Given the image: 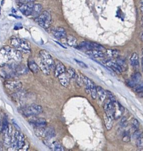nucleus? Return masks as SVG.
Instances as JSON below:
<instances>
[{"label":"nucleus","instance_id":"obj_1","mask_svg":"<svg viewBox=\"0 0 143 151\" xmlns=\"http://www.w3.org/2000/svg\"><path fill=\"white\" fill-rule=\"evenodd\" d=\"M10 44L14 48L20 50L21 53H29L31 51L30 45L26 40L13 36L11 37Z\"/></svg>","mask_w":143,"mask_h":151},{"label":"nucleus","instance_id":"obj_2","mask_svg":"<svg viewBox=\"0 0 143 151\" xmlns=\"http://www.w3.org/2000/svg\"><path fill=\"white\" fill-rule=\"evenodd\" d=\"M25 145L26 139L25 135L19 131H15L13 135L11 146L10 148H11L12 150H20L25 146Z\"/></svg>","mask_w":143,"mask_h":151},{"label":"nucleus","instance_id":"obj_3","mask_svg":"<svg viewBox=\"0 0 143 151\" xmlns=\"http://www.w3.org/2000/svg\"><path fill=\"white\" fill-rule=\"evenodd\" d=\"M43 111V109L41 106L34 103L26 106L21 109L22 114L26 117L36 116L42 113Z\"/></svg>","mask_w":143,"mask_h":151},{"label":"nucleus","instance_id":"obj_4","mask_svg":"<svg viewBox=\"0 0 143 151\" xmlns=\"http://www.w3.org/2000/svg\"><path fill=\"white\" fill-rule=\"evenodd\" d=\"M37 24L43 29H47L50 27L52 23V18L50 13L47 11H44L36 18Z\"/></svg>","mask_w":143,"mask_h":151},{"label":"nucleus","instance_id":"obj_5","mask_svg":"<svg viewBox=\"0 0 143 151\" xmlns=\"http://www.w3.org/2000/svg\"><path fill=\"white\" fill-rule=\"evenodd\" d=\"M77 48L79 49H85L87 51L90 50H100L102 51L105 49L103 46L98 44V43L89 41L81 42L79 45H78Z\"/></svg>","mask_w":143,"mask_h":151},{"label":"nucleus","instance_id":"obj_6","mask_svg":"<svg viewBox=\"0 0 143 151\" xmlns=\"http://www.w3.org/2000/svg\"><path fill=\"white\" fill-rule=\"evenodd\" d=\"M39 56L40 58L48 65L50 69H53L55 68V61L51 56V54L45 50H41L39 51Z\"/></svg>","mask_w":143,"mask_h":151},{"label":"nucleus","instance_id":"obj_7","mask_svg":"<svg viewBox=\"0 0 143 151\" xmlns=\"http://www.w3.org/2000/svg\"><path fill=\"white\" fill-rule=\"evenodd\" d=\"M9 46L4 47L0 49V66L4 67L11 60L10 54Z\"/></svg>","mask_w":143,"mask_h":151},{"label":"nucleus","instance_id":"obj_8","mask_svg":"<svg viewBox=\"0 0 143 151\" xmlns=\"http://www.w3.org/2000/svg\"><path fill=\"white\" fill-rule=\"evenodd\" d=\"M6 88L12 92H18L22 88V84L18 80H7L4 83Z\"/></svg>","mask_w":143,"mask_h":151},{"label":"nucleus","instance_id":"obj_9","mask_svg":"<svg viewBox=\"0 0 143 151\" xmlns=\"http://www.w3.org/2000/svg\"><path fill=\"white\" fill-rule=\"evenodd\" d=\"M114 104L108 98V99L105 100L104 104V110L105 111V113L112 118H114V113H115V108Z\"/></svg>","mask_w":143,"mask_h":151},{"label":"nucleus","instance_id":"obj_10","mask_svg":"<svg viewBox=\"0 0 143 151\" xmlns=\"http://www.w3.org/2000/svg\"><path fill=\"white\" fill-rule=\"evenodd\" d=\"M84 84L85 86H87L89 88L90 94L93 99H95L97 98V86H95V83L92 80H91L88 77L84 76Z\"/></svg>","mask_w":143,"mask_h":151},{"label":"nucleus","instance_id":"obj_11","mask_svg":"<svg viewBox=\"0 0 143 151\" xmlns=\"http://www.w3.org/2000/svg\"><path fill=\"white\" fill-rule=\"evenodd\" d=\"M66 68L65 66L59 60H56L55 61V68L54 73L56 77H57L61 74L66 72Z\"/></svg>","mask_w":143,"mask_h":151},{"label":"nucleus","instance_id":"obj_12","mask_svg":"<svg viewBox=\"0 0 143 151\" xmlns=\"http://www.w3.org/2000/svg\"><path fill=\"white\" fill-rule=\"evenodd\" d=\"M33 6V3L21 4V6L19 7V10L23 15H25L26 16L32 15Z\"/></svg>","mask_w":143,"mask_h":151},{"label":"nucleus","instance_id":"obj_13","mask_svg":"<svg viewBox=\"0 0 143 151\" xmlns=\"http://www.w3.org/2000/svg\"><path fill=\"white\" fill-rule=\"evenodd\" d=\"M105 63L108 67H110L116 73L121 74L122 73L123 70L116 61H115L112 60H106V62H105Z\"/></svg>","mask_w":143,"mask_h":151},{"label":"nucleus","instance_id":"obj_14","mask_svg":"<svg viewBox=\"0 0 143 151\" xmlns=\"http://www.w3.org/2000/svg\"><path fill=\"white\" fill-rule=\"evenodd\" d=\"M52 33L54 37L57 40L64 38L67 36L66 31L62 27H56L52 30Z\"/></svg>","mask_w":143,"mask_h":151},{"label":"nucleus","instance_id":"obj_15","mask_svg":"<svg viewBox=\"0 0 143 151\" xmlns=\"http://www.w3.org/2000/svg\"><path fill=\"white\" fill-rule=\"evenodd\" d=\"M30 123L34 127H45L47 126V121L42 118H33L30 120Z\"/></svg>","mask_w":143,"mask_h":151},{"label":"nucleus","instance_id":"obj_16","mask_svg":"<svg viewBox=\"0 0 143 151\" xmlns=\"http://www.w3.org/2000/svg\"><path fill=\"white\" fill-rule=\"evenodd\" d=\"M97 94L98 99V103L103 104L107 96V91H105L101 86H97Z\"/></svg>","mask_w":143,"mask_h":151},{"label":"nucleus","instance_id":"obj_17","mask_svg":"<svg viewBox=\"0 0 143 151\" xmlns=\"http://www.w3.org/2000/svg\"><path fill=\"white\" fill-rule=\"evenodd\" d=\"M10 54L11 56V60H14L15 61L20 62L22 60V53L14 48V47H10Z\"/></svg>","mask_w":143,"mask_h":151},{"label":"nucleus","instance_id":"obj_18","mask_svg":"<svg viewBox=\"0 0 143 151\" xmlns=\"http://www.w3.org/2000/svg\"><path fill=\"white\" fill-rule=\"evenodd\" d=\"M37 63L40 69V70L46 75L48 76L50 74V68L39 57V58L37 60Z\"/></svg>","mask_w":143,"mask_h":151},{"label":"nucleus","instance_id":"obj_19","mask_svg":"<svg viewBox=\"0 0 143 151\" xmlns=\"http://www.w3.org/2000/svg\"><path fill=\"white\" fill-rule=\"evenodd\" d=\"M14 70L17 75H24L29 72V69L24 64H19L14 65Z\"/></svg>","mask_w":143,"mask_h":151},{"label":"nucleus","instance_id":"obj_20","mask_svg":"<svg viewBox=\"0 0 143 151\" xmlns=\"http://www.w3.org/2000/svg\"><path fill=\"white\" fill-rule=\"evenodd\" d=\"M86 54L94 58H104L106 57L105 53L100 50H90L86 51Z\"/></svg>","mask_w":143,"mask_h":151},{"label":"nucleus","instance_id":"obj_21","mask_svg":"<svg viewBox=\"0 0 143 151\" xmlns=\"http://www.w3.org/2000/svg\"><path fill=\"white\" fill-rule=\"evenodd\" d=\"M59 81L60 83V84L63 86V87L67 88V86L69 85L70 79L66 72H64L60 75H59L58 77Z\"/></svg>","mask_w":143,"mask_h":151},{"label":"nucleus","instance_id":"obj_22","mask_svg":"<svg viewBox=\"0 0 143 151\" xmlns=\"http://www.w3.org/2000/svg\"><path fill=\"white\" fill-rule=\"evenodd\" d=\"M141 80V74L139 72H137L134 73L131 79L129 81L128 83V86H131V87H135V86L138 84L139 81Z\"/></svg>","mask_w":143,"mask_h":151},{"label":"nucleus","instance_id":"obj_23","mask_svg":"<svg viewBox=\"0 0 143 151\" xmlns=\"http://www.w3.org/2000/svg\"><path fill=\"white\" fill-rule=\"evenodd\" d=\"M56 135V132L55 128L53 127H45V136L44 138L47 140L50 141L52 138H53Z\"/></svg>","mask_w":143,"mask_h":151},{"label":"nucleus","instance_id":"obj_24","mask_svg":"<svg viewBox=\"0 0 143 151\" xmlns=\"http://www.w3.org/2000/svg\"><path fill=\"white\" fill-rule=\"evenodd\" d=\"M43 12V7L40 4H34L32 15L36 18L38 17Z\"/></svg>","mask_w":143,"mask_h":151},{"label":"nucleus","instance_id":"obj_25","mask_svg":"<svg viewBox=\"0 0 143 151\" xmlns=\"http://www.w3.org/2000/svg\"><path fill=\"white\" fill-rule=\"evenodd\" d=\"M66 41L67 45L72 47H77L78 46V41L75 37L72 35H68L66 37Z\"/></svg>","mask_w":143,"mask_h":151},{"label":"nucleus","instance_id":"obj_26","mask_svg":"<svg viewBox=\"0 0 143 151\" xmlns=\"http://www.w3.org/2000/svg\"><path fill=\"white\" fill-rule=\"evenodd\" d=\"M28 67L29 70L33 73H37L40 71V68L38 66L37 63L33 60L29 61Z\"/></svg>","mask_w":143,"mask_h":151},{"label":"nucleus","instance_id":"obj_27","mask_svg":"<svg viewBox=\"0 0 143 151\" xmlns=\"http://www.w3.org/2000/svg\"><path fill=\"white\" fill-rule=\"evenodd\" d=\"M104 123H105V126L107 128V129L108 131L111 130L112 127V125H113V120H114V118L109 117L108 116H107L105 113L104 116Z\"/></svg>","mask_w":143,"mask_h":151},{"label":"nucleus","instance_id":"obj_28","mask_svg":"<svg viewBox=\"0 0 143 151\" xmlns=\"http://www.w3.org/2000/svg\"><path fill=\"white\" fill-rule=\"evenodd\" d=\"M130 63L132 66H133L134 67H137L138 66V65H139L138 55L137 53L134 52L131 54V56L130 57Z\"/></svg>","mask_w":143,"mask_h":151},{"label":"nucleus","instance_id":"obj_29","mask_svg":"<svg viewBox=\"0 0 143 151\" xmlns=\"http://www.w3.org/2000/svg\"><path fill=\"white\" fill-rule=\"evenodd\" d=\"M53 150L55 151H63L64 150V148L63 146L58 141H55L52 142L50 146Z\"/></svg>","mask_w":143,"mask_h":151},{"label":"nucleus","instance_id":"obj_30","mask_svg":"<svg viewBox=\"0 0 143 151\" xmlns=\"http://www.w3.org/2000/svg\"><path fill=\"white\" fill-rule=\"evenodd\" d=\"M116 62L118 63V64L120 65V66L121 67L123 71V70H125L127 68V62L125 61V60L124 58H123L122 57H118L116 58Z\"/></svg>","mask_w":143,"mask_h":151},{"label":"nucleus","instance_id":"obj_31","mask_svg":"<svg viewBox=\"0 0 143 151\" xmlns=\"http://www.w3.org/2000/svg\"><path fill=\"white\" fill-rule=\"evenodd\" d=\"M105 54L109 58H117L119 56V51L116 50L108 49L106 50Z\"/></svg>","mask_w":143,"mask_h":151},{"label":"nucleus","instance_id":"obj_32","mask_svg":"<svg viewBox=\"0 0 143 151\" xmlns=\"http://www.w3.org/2000/svg\"><path fill=\"white\" fill-rule=\"evenodd\" d=\"M66 72L67 73V74H68V76H69V77L71 80L75 79V77L76 76V73L74 69H73L72 67H69L66 70Z\"/></svg>","mask_w":143,"mask_h":151},{"label":"nucleus","instance_id":"obj_33","mask_svg":"<svg viewBox=\"0 0 143 151\" xmlns=\"http://www.w3.org/2000/svg\"><path fill=\"white\" fill-rule=\"evenodd\" d=\"M76 84L79 86H82V84H84V76H83L82 74H77L75 77Z\"/></svg>","mask_w":143,"mask_h":151},{"label":"nucleus","instance_id":"obj_34","mask_svg":"<svg viewBox=\"0 0 143 151\" xmlns=\"http://www.w3.org/2000/svg\"><path fill=\"white\" fill-rule=\"evenodd\" d=\"M134 90L136 92L141 93L143 92V82L141 83H138L135 86Z\"/></svg>","mask_w":143,"mask_h":151},{"label":"nucleus","instance_id":"obj_35","mask_svg":"<svg viewBox=\"0 0 143 151\" xmlns=\"http://www.w3.org/2000/svg\"><path fill=\"white\" fill-rule=\"evenodd\" d=\"M107 96H108V99L114 104H115V103H116V99H115V97L114 96V95L109 91L108 90H107Z\"/></svg>","mask_w":143,"mask_h":151},{"label":"nucleus","instance_id":"obj_36","mask_svg":"<svg viewBox=\"0 0 143 151\" xmlns=\"http://www.w3.org/2000/svg\"><path fill=\"white\" fill-rule=\"evenodd\" d=\"M138 127H139V122L137 119H134L132 122V128L134 131H135L138 130Z\"/></svg>","mask_w":143,"mask_h":151},{"label":"nucleus","instance_id":"obj_37","mask_svg":"<svg viewBox=\"0 0 143 151\" xmlns=\"http://www.w3.org/2000/svg\"><path fill=\"white\" fill-rule=\"evenodd\" d=\"M142 135H143V133L141 132L140 131L137 130V131H134V133L133 134V138L137 139L139 137H141Z\"/></svg>","mask_w":143,"mask_h":151},{"label":"nucleus","instance_id":"obj_38","mask_svg":"<svg viewBox=\"0 0 143 151\" xmlns=\"http://www.w3.org/2000/svg\"><path fill=\"white\" fill-rule=\"evenodd\" d=\"M75 61H76V63L78 64V65L80 67H82L83 69H87L88 68V65H87L86 64H85L84 62L79 61V60H78L76 59H75Z\"/></svg>","mask_w":143,"mask_h":151},{"label":"nucleus","instance_id":"obj_39","mask_svg":"<svg viewBox=\"0 0 143 151\" xmlns=\"http://www.w3.org/2000/svg\"><path fill=\"white\" fill-rule=\"evenodd\" d=\"M137 146L138 147H143V135L137 139Z\"/></svg>","mask_w":143,"mask_h":151},{"label":"nucleus","instance_id":"obj_40","mask_svg":"<svg viewBox=\"0 0 143 151\" xmlns=\"http://www.w3.org/2000/svg\"><path fill=\"white\" fill-rule=\"evenodd\" d=\"M36 0H18V2L21 4H27L30 3H33Z\"/></svg>","mask_w":143,"mask_h":151},{"label":"nucleus","instance_id":"obj_41","mask_svg":"<svg viewBox=\"0 0 143 151\" xmlns=\"http://www.w3.org/2000/svg\"><path fill=\"white\" fill-rule=\"evenodd\" d=\"M127 118H126L125 117H123V118L121 119V125H123V126H127Z\"/></svg>","mask_w":143,"mask_h":151},{"label":"nucleus","instance_id":"obj_42","mask_svg":"<svg viewBox=\"0 0 143 151\" xmlns=\"http://www.w3.org/2000/svg\"><path fill=\"white\" fill-rule=\"evenodd\" d=\"M123 141L124 142H128L130 141V136H129V135L128 134H125L123 138Z\"/></svg>","mask_w":143,"mask_h":151},{"label":"nucleus","instance_id":"obj_43","mask_svg":"<svg viewBox=\"0 0 143 151\" xmlns=\"http://www.w3.org/2000/svg\"><path fill=\"white\" fill-rule=\"evenodd\" d=\"M118 107H119V109H120V111H121V113H123L124 112V111H125V108L119 102H118Z\"/></svg>","mask_w":143,"mask_h":151},{"label":"nucleus","instance_id":"obj_44","mask_svg":"<svg viewBox=\"0 0 143 151\" xmlns=\"http://www.w3.org/2000/svg\"><path fill=\"white\" fill-rule=\"evenodd\" d=\"M2 127H3V119L0 115V134L2 133Z\"/></svg>","mask_w":143,"mask_h":151},{"label":"nucleus","instance_id":"obj_45","mask_svg":"<svg viewBox=\"0 0 143 151\" xmlns=\"http://www.w3.org/2000/svg\"><path fill=\"white\" fill-rule=\"evenodd\" d=\"M140 11L143 15V0L140 1Z\"/></svg>","mask_w":143,"mask_h":151},{"label":"nucleus","instance_id":"obj_46","mask_svg":"<svg viewBox=\"0 0 143 151\" xmlns=\"http://www.w3.org/2000/svg\"><path fill=\"white\" fill-rule=\"evenodd\" d=\"M141 64H142V72H143V57L142 58V60H141Z\"/></svg>","mask_w":143,"mask_h":151},{"label":"nucleus","instance_id":"obj_47","mask_svg":"<svg viewBox=\"0 0 143 151\" xmlns=\"http://www.w3.org/2000/svg\"><path fill=\"white\" fill-rule=\"evenodd\" d=\"M141 40L143 41V32L141 33Z\"/></svg>","mask_w":143,"mask_h":151},{"label":"nucleus","instance_id":"obj_48","mask_svg":"<svg viewBox=\"0 0 143 151\" xmlns=\"http://www.w3.org/2000/svg\"><path fill=\"white\" fill-rule=\"evenodd\" d=\"M141 93H142V97H143V92Z\"/></svg>","mask_w":143,"mask_h":151},{"label":"nucleus","instance_id":"obj_49","mask_svg":"<svg viewBox=\"0 0 143 151\" xmlns=\"http://www.w3.org/2000/svg\"><path fill=\"white\" fill-rule=\"evenodd\" d=\"M142 54H143V49H142Z\"/></svg>","mask_w":143,"mask_h":151},{"label":"nucleus","instance_id":"obj_50","mask_svg":"<svg viewBox=\"0 0 143 151\" xmlns=\"http://www.w3.org/2000/svg\"><path fill=\"white\" fill-rule=\"evenodd\" d=\"M142 20H143V17H142Z\"/></svg>","mask_w":143,"mask_h":151}]
</instances>
